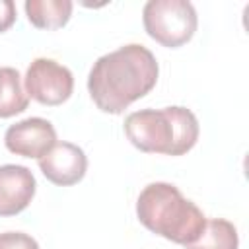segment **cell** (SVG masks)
<instances>
[{"mask_svg":"<svg viewBox=\"0 0 249 249\" xmlns=\"http://www.w3.org/2000/svg\"><path fill=\"white\" fill-rule=\"evenodd\" d=\"M198 132L200 126L195 113L181 105L142 109L124 119L126 138L146 154L183 156L195 148Z\"/></svg>","mask_w":249,"mask_h":249,"instance_id":"cell-3","label":"cell"},{"mask_svg":"<svg viewBox=\"0 0 249 249\" xmlns=\"http://www.w3.org/2000/svg\"><path fill=\"white\" fill-rule=\"evenodd\" d=\"M4 144L16 156L41 160L56 144V130L51 121L29 117L8 126Z\"/></svg>","mask_w":249,"mask_h":249,"instance_id":"cell-6","label":"cell"},{"mask_svg":"<svg viewBox=\"0 0 249 249\" xmlns=\"http://www.w3.org/2000/svg\"><path fill=\"white\" fill-rule=\"evenodd\" d=\"M160 66L150 49L138 43L99 56L88 76V91L103 113L119 115L148 95L158 82Z\"/></svg>","mask_w":249,"mask_h":249,"instance_id":"cell-1","label":"cell"},{"mask_svg":"<svg viewBox=\"0 0 249 249\" xmlns=\"http://www.w3.org/2000/svg\"><path fill=\"white\" fill-rule=\"evenodd\" d=\"M72 89V72L53 58H35L25 72V93L41 105H62Z\"/></svg>","mask_w":249,"mask_h":249,"instance_id":"cell-5","label":"cell"},{"mask_svg":"<svg viewBox=\"0 0 249 249\" xmlns=\"http://www.w3.org/2000/svg\"><path fill=\"white\" fill-rule=\"evenodd\" d=\"M74 4L70 0H27L25 14L37 29H60L68 23Z\"/></svg>","mask_w":249,"mask_h":249,"instance_id":"cell-9","label":"cell"},{"mask_svg":"<svg viewBox=\"0 0 249 249\" xmlns=\"http://www.w3.org/2000/svg\"><path fill=\"white\" fill-rule=\"evenodd\" d=\"M136 216L144 228L179 245H191L204 230L202 210L171 183H150L136 200Z\"/></svg>","mask_w":249,"mask_h":249,"instance_id":"cell-2","label":"cell"},{"mask_svg":"<svg viewBox=\"0 0 249 249\" xmlns=\"http://www.w3.org/2000/svg\"><path fill=\"white\" fill-rule=\"evenodd\" d=\"M41 173L58 187H70L84 179L88 158L84 150L72 142H56L41 160Z\"/></svg>","mask_w":249,"mask_h":249,"instance_id":"cell-7","label":"cell"},{"mask_svg":"<svg viewBox=\"0 0 249 249\" xmlns=\"http://www.w3.org/2000/svg\"><path fill=\"white\" fill-rule=\"evenodd\" d=\"M142 21L146 33L167 49L189 43L198 25L195 6L187 0H150L142 10Z\"/></svg>","mask_w":249,"mask_h":249,"instance_id":"cell-4","label":"cell"},{"mask_svg":"<svg viewBox=\"0 0 249 249\" xmlns=\"http://www.w3.org/2000/svg\"><path fill=\"white\" fill-rule=\"evenodd\" d=\"M16 21V4L12 0H0V33L8 31Z\"/></svg>","mask_w":249,"mask_h":249,"instance_id":"cell-13","label":"cell"},{"mask_svg":"<svg viewBox=\"0 0 249 249\" xmlns=\"http://www.w3.org/2000/svg\"><path fill=\"white\" fill-rule=\"evenodd\" d=\"M0 249H39V243L23 231L0 233Z\"/></svg>","mask_w":249,"mask_h":249,"instance_id":"cell-12","label":"cell"},{"mask_svg":"<svg viewBox=\"0 0 249 249\" xmlns=\"http://www.w3.org/2000/svg\"><path fill=\"white\" fill-rule=\"evenodd\" d=\"M35 177L29 167L6 163L0 165V216L23 212L35 196Z\"/></svg>","mask_w":249,"mask_h":249,"instance_id":"cell-8","label":"cell"},{"mask_svg":"<svg viewBox=\"0 0 249 249\" xmlns=\"http://www.w3.org/2000/svg\"><path fill=\"white\" fill-rule=\"evenodd\" d=\"M29 105V95L21 86V76L12 66H0V119H10L23 113Z\"/></svg>","mask_w":249,"mask_h":249,"instance_id":"cell-10","label":"cell"},{"mask_svg":"<svg viewBox=\"0 0 249 249\" xmlns=\"http://www.w3.org/2000/svg\"><path fill=\"white\" fill-rule=\"evenodd\" d=\"M239 237L231 222L224 218L206 220L200 235L185 249H237Z\"/></svg>","mask_w":249,"mask_h":249,"instance_id":"cell-11","label":"cell"}]
</instances>
